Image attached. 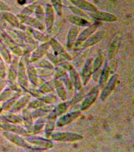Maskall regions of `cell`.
Segmentation results:
<instances>
[{"label":"cell","instance_id":"obj_1","mask_svg":"<svg viewBox=\"0 0 134 152\" xmlns=\"http://www.w3.org/2000/svg\"><path fill=\"white\" fill-rule=\"evenodd\" d=\"M52 138L57 141H76L81 139L82 137L71 133H55L52 135Z\"/></svg>","mask_w":134,"mask_h":152},{"label":"cell","instance_id":"obj_2","mask_svg":"<svg viewBox=\"0 0 134 152\" xmlns=\"http://www.w3.org/2000/svg\"><path fill=\"white\" fill-rule=\"evenodd\" d=\"M99 94V88L98 87H95L94 88L92 89V91L88 94V95L86 97V98L84 101L82 105H81V110H84L86 109H88L92 104L95 101H96V97L98 96Z\"/></svg>","mask_w":134,"mask_h":152},{"label":"cell","instance_id":"obj_3","mask_svg":"<svg viewBox=\"0 0 134 152\" xmlns=\"http://www.w3.org/2000/svg\"><path fill=\"white\" fill-rule=\"evenodd\" d=\"M117 75H113V76L112 77V78L110 79V80L109 81V83H108L107 86L104 88V91L102 92V94H101L102 100H104V98H106V97L109 95L110 93L112 92V89L114 88L116 81H117Z\"/></svg>","mask_w":134,"mask_h":152},{"label":"cell","instance_id":"obj_4","mask_svg":"<svg viewBox=\"0 0 134 152\" xmlns=\"http://www.w3.org/2000/svg\"><path fill=\"white\" fill-rule=\"evenodd\" d=\"M91 15L94 17L95 19L100 20H104V21H116L117 17L114 16L113 15L109 14V13H104V12H98L95 11L94 13L91 14Z\"/></svg>","mask_w":134,"mask_h":152},{"label":"cell","instance_id":"obj_5","mask_svg":"<svg viewBox=\"0 0 134 152\" xmlns=\"http://www.w3.org/2000/svg\"><path fill=\"white\" fill-rule=\"evenodd\" d=\"M104 36V31H99L96 35L92 36L91 38L85 42L84 44V47H88V46H91V45H93V44H96V43H98L99 41H100Z\"/></svg>","mask_w":134,"mask_h":152},{"label":"cell","instance_id":"obj_6","mask_svg":"<svg viewBox=\"0 0 134 152\" xmlns=\"http://www.w3.org/2000/svg\"><path fill=\"white\" fill-rule=\"evenodd\" d=\"M80 114L79 112H75V113H70L67 114L65 116L62 117L60 120L58 121V126H64V125L68 124L69 122H71L73 119H75L76 117H78Z\"/></svg>","mask_w":134,"mask_h":152},{"label":"cell","instance_id":"obj_7","mask_svg":"<svg viewBox=\"0 0 134 152\" xmlns=\"http://www.w3.org/2000/svg\"><path fill=\"white\" fill-rule=\"evenodd\" d=\"M71 2L74 3L76 6L79 7V8L84 9V10H87V11H96V8L94 6L88 3V2H86L84 0H71Z\"/></svg>","mask_w":134,"mask_h":152},{"label":"cell","instance_id":"obj_8","mask_svg":"<svg viewBox=\"0 0 134 152\" xmlns=\"http://www.w3.org/2000/svg\"><path fill=\"white\" fill-rule=\"evenodd\" d=\"M98 25L99 23H95V24L92 25L91 27H89L88 29H86L85 31H83V33L79 36L77 42H78V43H80V42L85 40V39L88 38V36L92 35V32H94V31H96V29L97 28V26H98Z\"/></svg>","mask_w":134,"mask_h":152},{"label":"cell","instance_id":"obj_9","mask_svg":"<svg viewBox=\"0 0 134 152\" xmlns=\"http://www.w3.org/2000/svg\"><path fill=\"white\" fill-rule=\"evenodd\" d=\"M91 62H92V59H89L87 63L85 64L84 68L83 69L82 72V79L84 81V84L87 83L91 75Z\"/></svg>","mask_w":134,"mask_h":152},{"label":"cell","instance_id":"obj_10","mask_svg":"<svg viewBox=\"0 0 134 152\" xmlns=\"http://www.w3.org/2000/svg\"><path fill=\"white\" fill-rule=\"evenodd\" d=\"M119 44H120V39H118L117 37H116L115 39H113V41L112 42L111 45H110L109 53V58H112V57H113V56L115 55V53L117 51L118 47H119Z\"/></svg>","mask_w":134,"mask_h":152},{"label":"cell","instance_id":"obj_11","mask_svg":"<svg viewBox=\"0 0 134 152\" xmlns=\"http://www.w3.org/2000/svg\"><path fill=\"white\" fill-rule=\"evenodd\" d=\"M28 140L30 142H31L32 143L39 144V145H42V146H46L47 147H50L52 146V143H51V142L47 141L46 139H43V138H38V137L30 138H28Z\"/></svg>","mask_w":134,"mask_h":152},{"label":"cell","instance_id":"obj_12","mask_svg":"<svg viewBox=\"0 0 134 152\" xmlns=\"http://www.w3.org/2000/svg\"><path fill=\"white\" fill-rule=\"evenodd\" d=\"M54 15H53V11H52V8L50 7V6H47V28L48 30L52 28V23H53V20H54Z\"/></svg>","mask_w":134,"mask_h":152},{"label":"cell","instance_id":"obj_13","mask_svg":"<svg viewBox=\"0 0 134 152\" xmlns=\"http://www.w3.org/2000/svg\"><path fill=\"white\" fill-rule=\"evenodd\" d=\"M77 34H78V28L76 27H72L69 31L68 36V45H69L70 47H71V44H73V42L76 40Z\"/></svg>","mask_w":134,"mask_h":152},{"label":"cell","instance_id":"obj_14","mask_svg":"<svg viewBox=\"0 0 134 152\" xmlns=\"http://www.w3.org/2000/svg\"><path fill=\"white\" fill-rule=\"evenodd\" d=\"M68 20L70 22L73 23L75 24L79 25V26H85V25H88V23L86 20H83L81 18L78 16H75V15H69L68 16Z\"/></svg>","mask_w":134,"mask_h":152},{"label":"cell","instance_id":"obj_15","mask_svg":"<svg viewBox=\"0 0 134 152\" xmlns=\"http://www.w3.org/2000/svg\"><path fill=\"white\" fill-rule=\"evenodd\" d=\"M70 76H71V80L73 81L75 86L77 88H80V87H81V86H80V80H79V78L78 77L77 72L75 71L74 69H71V71H70Z\"/></svg>","mask_w":134,"mask_h":152},{"label":"cell","instance_id":"obj_16","mask_svg":"<svg viewBox=\"0 0 134 152\" xmlns=\"http://www.w3.org/2000/svg\"><path fill=\"white\" fill-rule=\"evenodd\" d=\"M108 76H109V66L106 65L104 66V68L102 70L101 74H100V86H103L104 83L107 80V78H108Z\"/></svg>","mask_w":134,"mask_h":152},{"label":"cell","instance_id":"obj_17","mask_svg":"<svg viewBox=\"0 0 134 152\" xmlns=\"http://www.w3.org/2000/svg\"><path fill=\"white\" fill-rule=\"evenodd\" d=\"M51 44H52V48H53L55 49V52H57V53H59L60 54H61V55L66 56L65 52L63 51V49L62 48V47H61L60 44H58L57 42L55 41V40L52 39V41H51Z\"/></svg>","mask_w":134,"mask_h":152},{"label":"cell","instance_id":"obj_18","mask_svg":"<svg viewBox=\"0 0 134 152\" xmlns=\"http://www.w3.org/2000/svg\"><path fill=\"white\" fill-rule=\"evenodd\" d=\"M47 48V44H45V45H42L41 47L39 48L37 51H36V53L34 54V56H33V60H37V58H39V57H40L41 56L44 55V52L46 51Z\"/></svg>","mask_w":134,"mask_h":152},{"label":"cell","instance_id":"obj_19","mask_svg":"<svg viewBox=\"0 0 134 152\" xmlns=\"http://www.w3.org/2000/svg\"><path fill=\"white\" fill-rule=\"evenodd\" d=\"M66 110V105L64 104H61V105H58L56 109L55 110V111H53V113L51 114V117L50 118H52L53 116H56V115H59L61 113L64 112Z\"/></svg>","mask_w":134,"mask_h":152},{"label":"cell","instance_id":"obj_20","mask_svg":"<svg viewBox=\"0 0 134 152\" xmlns=\"http://www.w3.org/2000/svg\"><path fill=\"white\" fill-rule=\"evenodd\" d=\"M103 55H99L96 58L95 61H94V64H93V71L96 72V70L100 68V64H102V61H103Z\"/></svg>","mask_w":134,"mask_h":152},{"label":"cell","instance_id":"obj_21","mask_svg":"<svg viewBox=\"0 0 134 152\" xmlns=\"http://www.w3.org/2000/svg\"><path fill=\"white\" fill-rule=\"evenodd\" d=\"M4 17H5L7 20H8L9 22L11 23L12 24L15 25V26H18L19 23H18V21H17L16 18L14 16V15H12L9 14V13H6L4 15Z\"/></svg>","mask_w":134,"mask_h":152},{"label":"cell","instance_id":"obj_22","mask_svg":"<svg viewBox=\"0 0 134 152\" xmlns=\"http://www.w3.org/2000/svg\"><path fill=\"white\" fill-rule=\"evenodd\" d=\"M52 1L58 14H61V9H62V7H61V1L60 0H52Z\"/></svg>","mask_w":134,"mask_h":152},{"label":"cell","instance_id":"obj_23","mask_svg":"<svg viewBox=\"0 0 134 152\" xmlns=\"http://www.w3.org/2000/svg\"><path fill=\"white\" fill-rule=\"evenodd\" d=\"M43 126H44V121L43 120H39L36 125V130H37V131L39 130L43 127Z\"/></svg>","mask_w":134,"mask_h":152},{"label":"cell","instance_id":"obj_24","mask_svg":"<svg viewBox=\"0 0 134 152\" xmlns=\"http://www.w3.org/2000/svg\"><path fill=\"white\" fill-rule=\"evenodd\" d=\"M53 128H54V123L53 122H48V124H47V133L48 132H51L52 130H53Z\"/></svg>","mask_w":134,"mask_h":152},{"label":"cell","instance_id":"obj_25","mask_svg":"<svg viewBox=\"0 0 134 152\" xmlns=\"http://www.w3.org/2000/svg\"><path fill=\"white\" fill-rule=\"evenodd\" d=\"M71 9L72 10V11H73L74 13H78L79 15H84V12H82V11H78V10H76V9L72 8V7H71Z\"/></svg>","mask_w":134,"mask_h":152},{"label":"cell","instance_id":"obj_26","mask_svg":"<svg viewBox=\"0 0 134 152\" xmlns=\"http://www.w3.org/2000/svg\"><path fill=\"white\" fill-rule=\"evenodd\" d=\"M19 3L20 4H23V3H25V0H19Z\"/></svg>","mask_w":134,"mask_h":152},{"label":"cell","instance_id":"obj_27","mask_svg":"<svg viewBox=\"0 0 134 152\" xmlns=\"http://www.w3.org/2000/svg\"><path fill=\"white\" fill-rule=\"evenodd\" d=\"M31 1H33V0H31Z\"/></svg>","mask_w":134,"mask_h":152}]
</instances>
